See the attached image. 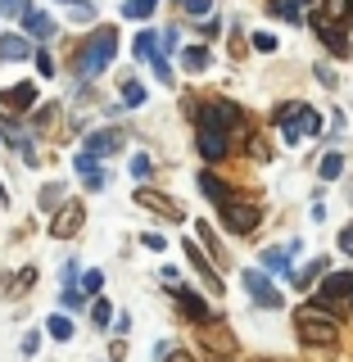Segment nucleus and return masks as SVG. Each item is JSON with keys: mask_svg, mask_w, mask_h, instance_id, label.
Listing matches in <instances>:
<instances>
[{"mask_svg": "<svg viewBox=\"0 0 353 362\" xmlns=\"http://www.w3.org/2000/svg\"><path fill=\"white\" fill-rule=\"evenodd\" d=\"M100 286H105V272H86V276H82V290L86 294H100Z\"/></svg>", "mask_w": 353, "mask_h": 362, "instance_id": "obj_33", "label": "nucleus"}, {"mask_svg": "<svg viewBox=\"0 0 353 362\" xmlns=\"http://www.w3.org/2000/svg\"><path fill=\"white\" fill-rule=\"evenodd\" d=\"M28 0H0V14H5V18H23V14H28Z\"/></svg>", "mask_w": 353, "mask_h": 362, "instance_id": "obj_29", "label": "nucleus"}, {"mask_svg": "<svg viewBox=\"0 0 353 362\" xmlns=\"http://www.w3.org/2000/svg\"><path fill=\"white\" fill-rule=\"evenodd\" d=\"M254 50H258V54L277 50V37H267V32H254Z\"/></svg>", "mask_w": 353, "mask_h": 362, "instance_id": "obj_34", "label": "nucleus"}, {"mask_svg": "<svg viewBox=\"0 0 353 362\" xmlns=\"http://www.w3.org/2000/svg\"><path fill=\"white\" fill-rule=\"evenodd\" d=\"M181 68H186V73H199V68H209V50H204V45H190V50H181Z\"/></svg>", "mask_w": 353, "mask_h": 362, "instance_id": "obj_19", "label": "nucleus"}, {"mask_svg": "<svg viewBox=\"0 0 353 362\" xmlns=\"http://www.w3.org/2000/svg\"><path fill=\"white\" fill-rule=\"evenodd\" d=\"M154 5H158V0H127V5H122V14H127V18H150Z\"/></svg>", "mask_w": 353, "mask_h": 362, "instance_id": "obj_24", "label": "nucleus"}, {"mask_svg": "<svg viewBox=\"0 0 353 362\" xmlns=\"http://www.w3.org/2000/svg\"><path fill=\"white\" fill-rule=\"evenodd\" d=\"M213 362H236V358H213Z\"/></svg>", "mask_w": 353, "mask_h": 362, "instance_id": "obj_44", "label": "nucleus"}, {"mask_svg": "<svg viewBox=\"0 0 353 362\" xmlns=\"http://www.w3.org/2000/svg\"><path fill=\"white\" fill-rule=\"evenodd\" d=\"M45 331H50L54 339H73V322H68V317H64V313H54V317H50V322H45Z\"/></svg>", "mask_w": 353, "mask_h": 362, "instance_id": "obj_22", "label": "nucleus"}, {"mask_svg": "<svg viewBox=\"0 0 353 362\" xmlns=\"http://www.w3.org/2000/svg\"><path fill=\"white\" fill-rule=\"evenodd\" d=\"M236 127H241V109L226 105V100H213V105L199 109V132H222V136H231Z\"/></svg>", "mask_w": 353, "mask_h": 362, "instance_id": "obj_3", "label": "nucleus"}, {"mask_svg": "<svg viewBox=\"0 0 353 362\" xmlns=\"http://www.w3.org/2000/svg\"><path fill=\"white\" fill-rule=\"evenodd\" d=\"M158 32H141V37H136V54H141V59H154V54H158Z\"/></svg>", "mask_w": 353, "mask_h": 362, "instance_id": "obj_25", "label": "nucleus"}, {"mask_svg": "<svg viewBox=\"0 0 353 362\" xmlns=\"http://www.w3.org/2000/svg\"><path fill=\"white\" fill-rule=\"evenodd\" d=\"M317 82H322V86H335V73H331V64H317Z\"/></svg>", "mask_w": 353, "mask_h": 362, "instance_id": "obj_37", "label": "nucleus"}, {"mask_svg": "<svg viewBox=\"0 0 353 362\" xmlns=\"http://www.w3.org/2000/svg\"><path fill=\"white\" fill-rule=\"evenodd\" d=\"M199 154L209 158V163H218V158L226 154V136L222 132H199Z\"/></svg>", "mask_w": 353, "mask_h": 362, "instance_id": "obj_16", "label": "nucleus"}, {"mask_svg": "<svg viewBox=\"0 0 353 362\" xmlns=\"http://www.w3.org/2000/svg\"><path fill=\"white\" fill-rule=\"evenodd\" d=\"M91 322H96V326H109V322H113V308H109L105 299H96V303H91Z\"/></svg>", "mask_w": 353, "mask_h": 362, "instance_id": "obj_28", "label": "nucleus"}, {"mask_svg": "<svg viewBox=\"0 0 353 362\" xmlns=\"http://www.w3.org/2000/svg\"><path fill=\"white\" fill-rule=\"evenodd\" d=\"M340 173H345V154L335 150V154H326V158H322V181H335Z\"/></svg>", "mask_w": 353, "mask_h": 362, "instance_id": "obj_23", "label": "nucleus"}, {"mask_svg": "<svg viewBox=\"0 0 353 362\" xmlns=\"http://www.w3.org/2000/svg\"><path fill=\"white\" fill-rule=\"evenodd\" d=\"M340 249H345V254H353V222L340 231Z\"/></svg>", "mask_w": 353, "mask_h": 362, "instance_id": "obj_40", "label": "nucleus"}, {"mask_svg": "<svg viewBox=\"0 0 353 362\" xmlns=\"http://www.w3.org/2000/svg\"><path fill=\"white\" fill-rule=\"evenodd\" d=\"M163 358H168V362H195V358H190V354H181V349H168Z\"/></svg>", "mask_w": 353, "mask_h": 362, "instance_id": "obj_42", "label": "nucleus"}, {"mask_svg": "<svg viewBox=\"0 0 353 362\" xmlns=\"http://www.w3.org/2000/svg\"><path fill=\"white\" fill-rule=\"evenodd\" d=\"M73 163H77V173H86V177H91V173H96V158H91V154H77V158H73Z\"/></svg>", "mask_w": 353, "mask_h": 362, "instance_id": "obj_38", "label": "nucleus"}, {"mask_svg": "<svg viewBox=\"0 0 353 362\" xmlns=\"http://www.w3.org/2000/svg\"><path fill=\"white\" fill-rule=\"evenodd\" d=\"M263 272H290V249H263Z\"/></svg>", "mask_w": 353, "mask_h": 362, "instance_id": "obj_20", "label": "nucleus"}, {"mask_svg": "<svg viewBox=\"0 0 353 362\" xmlns=\"http://www.w3.org/2000/svg\"><path fill=\"white\" fill-rule=\"evenodd\" d=\"M186 9L199 18V14H209V9H213V0H186Z\"/></svg>", "mask_w": 353, "mask_h": 362, "instance_id": "obj_39", "label": "nucleus"}, {"mask_svg": "<svg viewBox=\"0 0 353 362\" xmlns=\"http://www.w3.org/2000/svg\"><path fill=\"white\" fill-rule=\"evenodd\" d=\"M299 113H303V105H299V100H286V105L277 109V122H281V127H290V122L299 118Z\"/></svg>", "mask_w": 353, "mask_h": 362, "instance_id": "obj_26", "label": "nucleus"}, {"mask_svg": "<svg viewBox=\"0 0 353 362\" xmlns=\"http://www.w3.org/2000/svg\"><path fill=\"white\" fill-rule=\"evenodd\" d=\"M136 204H141V209H154V213H163L168 222H181V218H186V213H181V204H177V199L158 195V190H150V186H141V190H136Z\"/></svg>", "mask_w": 353, "mask_h": 362, "instance_id": "obj_5", "label": "nucleus"}, {"mask_svg": "<svg viewBox=\"0 0 353 362\" xmlns=\"http://www.w3.org/2000/svg\"><path fill=\"white\" fill-rule=\"evenodd\" d=\"M132 173H136V177H150V158L136 154V158H132Z\"/></svg>", "mask_w": 353, "mask_h": 362, "instance_id": "obj_36", "label": "nucleus"}, {"mask_svg": "<svg viewBox=\"0 0 353 362\" xmlns=\"http://www.w3.org/2000/svg\"><path fill=\"white\" fill-rule=\"evenodd\" d=\"M349 299H353V294H349Z\"/></svg>", "mask_w": 353, "mask_h": 362, "instance_id": "obj_46", "label": "nucleus"}, {"mask_svg": "<svg viewBox=\"0 0 353 362\" xmlns=\"http://www.w3.org/2000/svg\"><path fill=\"white\" fill-rule=\"evenodd\" d=\"M322 272H326V258H317V263H308V272H299V286L308 290V281H313V276H322Z\"/></svg>", "mask_w": 353, "mask_h": 362, "instance_id": "obj_32", "label": "nucleus"}, {"mask_svg": "<svg viewBox=\"0 0 353 362\" xmlns=\"http://www.w3.org/2000/svg\"><path fill=\"white\" fill-rule=\"evenodd\" d=\"M0 105H5L9 113H28L32 105H37V86H32V82H18V86H9L5 95H0Z\"/></svg>", "mask_w": 353, "mask_h": 362, "instance_id": "obj_9", "label": "nucleus"}, {"mask_svg": "<svg viewBox=\"0 0 353 362\" xmlns=\"http://www.w3.org/2000/svg\"><path fill=\"white\" fill-rule=\"evenodd\" d=\"M82 218H86L82 204H64L59 218L50 222V235H54V240H68V235H77V231H82Z\"/></svg>", "mask_w": 353, "mask_h": 362, "instance_id": "obj_6", "label": "nucleus"}, {"mask_svg": "<svg viewBox=\"0 0 353 362\" xmlns=\"http://www.w3.org/2000/svg\"><path fill=\"white\" fill-rule=\"evenodd\" d=\"M349 18H353V0H349Z\"/></svg>", "mask_w": 353, "mask_h": 362, "instance_id": "obj_45", "label": "nucleus"}, {"mask_svg": "<svg viewBox=\"0 0 353 362\" xmlns=\"http://www.w3.org/2000/svg\"><path fill=\"white\" fill-rule=\"evenodd\" d=\"M28 54H32L28 37H18V32H5V37H0V64H18V59H28Z\"/></svg>", "mask_w": 353, "mask_h": 362, "instance_id": "obj_12", "label": "nucleus"}, {"mask_svg": "<svg viewBox=\"0 0 353 362\" xmlns=\"http://www.w3.org/2000/svg\"><path fill=\"white\" fill-rule=\"evenodd\" d=\"M59 199H64V186H59V181L41 190V209H54V204H59Z\"/></svg>", "mask_w": 353, "mask_h": 362, "instance_id": "obj_31", "label": "nucleus"}, {"mask_svg": "<svg viewBox=\"0 0 353 362\" xmlns=\"http://www.w3.org/2000/svg\"><path fill=\"white\" fill-rule=\"evenodd\" d=\"M173 294H177L181 313H186L190 322H213V313H209V303H204V299H195V294H190V290H173Z\"/></svg>", "mask_w": 353, "mask_h": 362, "instance_id": "obj_14", "label": "nucleus"}, {"mask_svg": "<svg viewBox=\"0 0 353 362\" xmlns=\"http://www.w3.org/2000/svg\"><path fill=\"white\" fill-rule=\"evenodd\" d=\"M37 73H41V77H54V59H50L45 50H37Z\"/></svg>", "mask_w": 353, "mask_h": 362, "instance_id": "obj_35", "label": "nucleus"}, {"mask_svg": "<svg viewBox=\"0 0 353 362\" xmlns=\"http://www.w3.org/2000/svg\"><path fill=\"white\" fill-rule=\"evenodd\" d=\"M122 100H127V105H141V100H145V86L127 77V82H122Z\"/></svg>", "mask_w": 353, "mask_h": 362, "instance_id": "obj_30", "label": "nucleus"}, {"mask_svg": "<svg viewBox=\"0 0 353 362\" xmlns=\"http://www.w3.org/2000/svg\"><path fill=\"white\" fill-rule=\"evenodd\" d=\"M199 240H204V249H209V258H213V263H218V267H226V254H222L218 235H213V231H209V226H204V222H199Z\"/></svg>", "mask_w": 353, "mask_h": 362, "instance_id": "obj_21", "label": "nucleus"}, {"mask_svg": "<svg viewBox=\"0 0 353 362\" xmlns=\"http://www.w3.org/2000/svg\"><path fill=\"white\" fill-rule=\"evenodd\" d=\"M281 132H286V141L294 145L299 136H317V132H322V118H317V113H313L308 105H303V113H299V118L290 122V127H281Z\"/></svg>", "mask_w": 353, "mask_h": 362, "instance_id": "obj_11", "label": "nucleus"}, {"mask_svg": "<svg viewBox=\"0 0 353 362\" xmlns=\"http://www.w3.org/2000/svg\"><path fill=\"white\" fill-rule=\"evenodd\" d=\"M118 145H122V132H91V136H86V150H82V154L100 158V154H113Z\"/></svg>", "mask_w": 353, "mask_h": 362, "instance_id": "obj_13", "label": "nucleus"}, {"mask_svg": "<svg viewBox=\"0 0 353 362\" xmlns=\"http://www.w3.org/2000/svg\"><path fill=\"white\" fill-rule=\"evenodd\" d=\"M267 9H277L281 18L299 23V18H303V9H308V0H267Z\"/></svg>", "mask_w": 353, "mask_h": 362, "instance_id": "obj_18", "label": "nucleus"}, {"mask_svg": "<svg viewBox=\"0 0 353 362\" xmlns=\"http://www.w3.org/2000/svg\"><path fill=\"white\" fill-rule=\"evenodd\" d=\"M37 349H41V335H37V331L23 335V354H37Z\"/></svg>", "mask_w": 353, "mask_h": 362, "instance_id": "obj_41", "label": "nucleus"}, {"mask_svg": "<svg viewBox=\"0 0 353 362\" xmlns=\"http://www.w3.org/2000/svg\"><path fill=\"white\" fill-rule=\"evenodd\" d=\"M23 28H28V37H37V41H50L54 37V18L50 14H37V9L23 14Z\"/></svg>", "mask_w": 353, "mask_h": 362, "instance_id": "obj_15", "label": "nucleus"}, {"mask_svg": "<svg viewBox=\"0 0 353 362\" xmlns=\"http://www.w3.org/2000/svg\"><path fill=\"white\" fill-rule=\"evenodd\" d=\"M199 190H204V195H209L213 204H218V209H222L226 199H231V190H226V186H222V177H213V173H199Z\"/></svg>", "mask_w": 353, "mask_h": 362, "instance_id": "obj_17", "label": "nucleus"}, {"mask_svg": "<svg viewBox=\"0 0 353 362\" xmlns=\"http://www.w3.org/2000/svg\"><path fill=\"white\" fill-rule=\"evenodd\" d=\"M186 258H190V267H195L199 276H204V286H209L213 294H222V276H218V272L209 267V258L199 254V245H195V240H186Z\"/></svg>", "mask_w": 353, "mask_h": 362, "instance_id": "obj_10", "label": "nucleus"}, {"mask_svg": "<svg viewBox=\"0 0 353 362\" xmlns=\"http://www.w3.org/2000/svg\"><path fill=\"white\" fill-rule=\"evenodd\" d=\"M64 5H73V9H77V5H82V0H64Z\"/></svg>", "mask_w": 353, "mask_h": 362, "instance_id": "obj_43", "label": "nucleus"}, {"mask_svg": "<svg viewBox=\"0 0 353 362\" xmlns=\"http://www.w3.org/2000/svg\"><path fill=\"white\" fill-rule=\"evenodd\" d=\"M113 50H118V32H113V28H100L96 37H91V45L82 50V77L105 73L109 59H113Z\"/></svg>", "mask_w": 353, "mask_h": 362, "instance_id": "obj_2", "label": "nucleus"}, {"mask_svg": "<svg viewBox=\"0 0 353 362\" xmlns=\"http://www.w3.org/2000/svg\"><path fill=\"white\" fill-rule=\"evenodd\" d=\"M349 294H353V272H331V276L322 281V290H317V299L335 303V299H349Z\"/></svg>", "mask_w": 353, "mask_h": 362, "instance_id": "obj_7", "label": "nucleus"}, {"mask_svg": "<svg viewBox=\"0 0 353 362\" xmlns=\"http://www.w3.org/2000/svg\"><path fill=\"white\" fill-rule=\"evenodd\" d=\"M326 23H335V18H345L349 14V0H326V9H317Z\"/></svg>", "mask_w": 353, "mask_h": 362, "instance_id": "obj_27", "label": "nucleus"}, {"mask_svg": "<svg viewBox=\"0 0 353 362\" xmlns=\"http://www.w3.org/2000/svg\"><path fill=\"white\" fill-rule=\"evenodd\" d=\"M245 286H249V294H254V303H263V308H281V294L272 290V281L263 276V272H245Z\"/></svg>", "mask_w": 353, "mask_h": 362, "instance_id": "obj_8", "label": "nucleus"}, {"mask_svg": "<svg viewBox=\"0 0 353 362\" xmlns=\"http://www.w3.org/2000/svg\"><path fill=\"white\" fill-rule=\"evenodd\" d=\"M258 218H263V213H258L254 204L236 199V195L222 204V226H226V231H231V235H249V231H254V226H258Z\"/></svg>", "mask_w": 353, "mask_h": 362, "instance_id": "obj_4", "label": "nucleus"}, {"mask_svg": "<svg viewBox=\"0 0 353 362\" xmlns=\"http://www.w3.org/2000/svg\"><path fill=\"white\" fill-rule=\"evenodd\" d=\"M294 326H299L303 344H317V349L340 344V322H335L331 303H322V299H308L303 308H294Z\"/></svg>", "mask_w": 353, "mask_h": 362, "instance_id": "obj_1", "label": "nucleus"}]
</instances>
